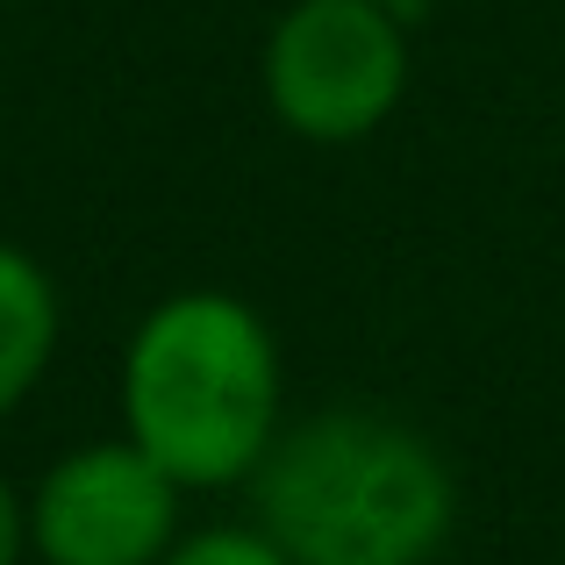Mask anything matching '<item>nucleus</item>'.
Returning <instances> with one entry per match:
<instances>
[{
  "mask_svg": "<svg viewBox=\"0 0 565 565\" xmlns=\"http://www.w3.org/2000/svg\"><path fill=\"white\" fill-rule=\"evenodd\" d=\"M122 437L151 451L186 494L250 487L287 429V365L279 337L244 294L180 287L122 344Z\"/></svg>",
  "mask_w": 565,
  "mask_h": 565,
  "instance_id": "1",
  "label": "nucleus"
},
{
  "mask_svg": "<svg viewBox=\"0 0 565 565\" xmlns=\"http://www.w3.org/2000/svg\"><path fill=\"white\" fill-rule=\"evenodd\" d=\"M250 523L294 565H429L458 530V480L401 415L316 408L250 472Z\"/></svg>",
  "mask_w": 565,
  "mask_h": 565,
  "instance_id": "2",
  "label": "nucleus"
},
{
  "mask_svg": "<svg viewBox=\"0 0 565 565\" xmlns=\"http://www.w3.org/2000/svg\"><path fill=\"white\" fill-rule=\"evenodd\" d=\"M415 51L394 0H294L265 29V108L301 143H365L408 100Z\"/></svg>",
  "mask_w": 565,
  "mask_h": 565,
  "instance_id": "3",
  "label": "nucleus"
},
{
  "mask_svg": "<svg viewBox=\"0 0 565 565\" xmlns=\"http://www.w3.org/2000/svg\"><path fill=\"white\" fill-rule=\"evenodd\" d=\"M186 487L129 437H94L51 458L29 487V558L43 565H166Z\"/></svg>",
  "mask_w": 565,
  "mask_h": 565,
  "instance_id": "4",
  "label": "nucleus"
},
{
  "mask_svg": "<svg viewBox=\"0 0 565 565\" xmlns=\"http://www.w3.org/2000/svg\"><path fill=\"white\" fill-rule=\"evenodd\" d=\"M65 337V294L36 250L0 236V423L36 394Z\"/></svg>",
  "mask_w": 565,
  "mask_h": 565,
  "instance_id": "5",
  "label": "nucleus"
},
{
  "mask_svg": "<svg viewBox=\"0 0 565 565\" xmlns=\"http://www.w3.org/2000/svg\"><path fill=\"white\" fill-rule=\"evenodd\" d=\"M166 565H294V558L258 523H207V530H186L166 552Z\"/></svg>",
  "mask_w": 565,
  "mask_h": 565,
  "instance_id": "6",
  "label": "nucleus"
},
{
  "mask_svg": "<svg viewBox=\"0 0 565 565\" xmlns=\"http://www.w3.org/2000/svg\"><path fill=\"white\" fill-rule=\"evenodd\" d=\"M29 558V494L0 472V565H22Z\"/></svg>",
  "mask_w": 565,
  "mask_h": 565,
  "instance_id": "7",
  "label": "nucleus"
},
{
  "mask_svg": "<svg viewBox=\"0 0 565 565\" xmlns=\"http://www.w3.org/2000/svg\"><path fill=\"white\" fill-rule=\"evenodd\" d=\"M394 8H408V0H394Z\"/></svg>",
  "mask_w": 565,
  "mask_h": 565,
  "instance_id": "8",
  "label": "nucleus"
}]
</instances>
